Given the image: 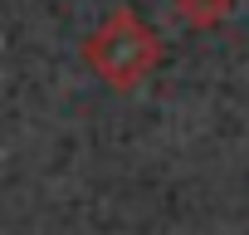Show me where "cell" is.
I'll use <instances>...</instances> for the list:
<instances>
[{"label":"cell","mask_w":249,"mask_h":235,"mask_svg":"<svg viewBox=\"0 0 249 235\" xmlns=\"http://www.w3.org/2000/svg\"><path fill=\"white\" fill-rule=\"evenodd\" d=\"M78 54H83V64H88V74H93L98 83L127 93V88H137V83L161 64V35H157L132 5H117V10H107V15L83 35Z\"/></svg>","instance_id":"cell-1"},{"label":"cell","mask_w":249,"mask_h":235,"mask_svg":"<svg viewBox=\"0 0 249 235\" xmlns=\"http://www.w3.org/2000/svg\"><path fill=\"white\" fill-rule=\"evenodd\" d=\"M171 10L186 30H215L230 20V0H171Z\"/></svg>","instance_id":"cell-2"}]
</instances>
